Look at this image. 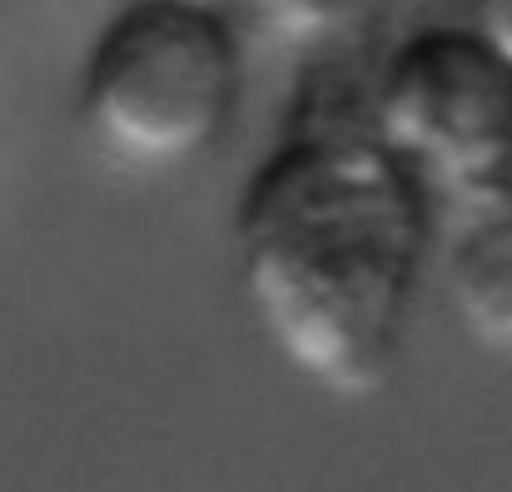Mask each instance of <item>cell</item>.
I'll return each mask as SVG.
<instances>
[{"instance_id":"cell-1","label":"cell","mask_w":512,"mask_h":492,"mask_svg":"<svg viewBox=\"0 0 512 492\" xmlns=\"http://www.w3.org/2000/svg\"><path fill=\"white\" fill-rule=\"evenodd\" d=\"M428 254L423 184L368 110H309L234 209V264L279 358L334 398L388 383Z\"/></svg>"},{"instance_id":"cell-2","label":"cell","mask_w":512,"mask_h":492,"mask_svg":"<svg viewBox=\"0 0 512 492\" xmlns=\"http://www.w3.org/2000/svg\"><path fill=\"white\" fill-rule=\"evenodd\" d=\"M244 85L229 5L130 0L80 70V125L105 160L165 174L199 164L234 125Z\"/></svg>"},{"instance_id":"cell-3","label":"cell","mask_w":512,"mask_h":492,"mask_svg":"<svg viewBox=\"0 0 512 492\" xmlns=\"http://www.w3.org/2000/svg\"><path fill=\"white\" fill-rule=\"evenodd\" d=\"M368 125L418 184L493 194L512 179V60L468 20L418 30L368 85Z\"/></svg>"},{"instance_id":"cell-4","label":"cell","mask_w":512,"mask_h":492,"mask_svg":"<svg viewBox=\"0 0 512 492\" xmlns=\"http://www.w3.org/2000/svg\"><path fill=\"white\" fill-rule=\"evenodd\" d=\"M234 10H244V20L289 50H339L353 35H363L388 0H229Z\"/></svg>"},{"instance_id":"cell-5","label":"cell","mask_w":512,"mask_h":492,"mask_svg":"<svg viewBox=\"0 0 512 492\" xmlns=\"http://www.w3.org/2000/svg\"><path fill=\"white\" fill-rule=\"evenodd\" d=\"M468 25H473L503 60H512V0H468Z\"/></svg>"},{"instance_id":"cell-6","label":"cell","mask_w":512,"mask_h":492,"mask_svg":"<svg viewBox=\"0 0 512 492\" xmlns=\"http://www.w3.org/2000/svg\"><path fill=\"white\" fill-rule=\"evenodd\" d=\"M209 5H229V0H209Z\"/></svg>"}]
</instances>
